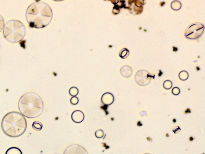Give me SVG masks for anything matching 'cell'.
<instances>
[{"mask_svg": "<svg viewBox=\"0 0 205 154\" xmlns=\"http://www.w3.org/2000/svg\"><path fill=\"white\" fill-rule=\"evenodd\" d=\"M134 3L135 6L138 7H141L145 4V1L144 0H135Z\"/></svg>", "mask_w": 205, "mask_h": 154, "instance_id": "obj_19", "label": "cell"}, {"mask_svg": "<svg viewBox=\"0 0 205 154\" xmlns=\"http://www.w3.org/2000/svg\"><path fill=\"white\" fill-rule=\"evenodd\" d=\"M79 102V100L77 97H72L71 99L70 102L72 105H76L78 104Z\"/></svg>", "mask_w": 205, "mask_h": 154, "instance_id": "obj_24", "label": "cell"}, {"mask_svg": "<svg viewBox=\"0 0 205 154\" xmlns=\"http://www.w3.org/2000/svg\"><path fill=\"white\" fill-rule=\"evenodd\" d=\"M115 100L113 95L110 93H105L102 95L101 97V102L105 106H109L111 105L114 103Z\"/></svg>", "mask_w": 205, "mask_h": 154, "instance_id": "obj_8", "label": "cell"}, {"mask_svg": "<svg viewBox=\"0 0 205 154\" xmlns=\"http://www.w3.org/2000/svg\"><path fill=\"white\" fill-rule=\"evenodd\" d=\"M172 82L169 80L165 81L163 83V87L166 90H170L172 88Z\"/></svg>", "mask_w": 205, "mask_h": 154, "instance_id": "obj_17", "label": "cell"}, {"mask_svg": "<svg viewBox=\"0 0 205 154\" xmlns=\"http://www.w3.org/2000/svg\"><path fill=\"white\" fill-rule=\"evenodd\" d=\"M135 78L137 84L141 86H145L150 84L151 79H154L155 75L151 74L146 70H140L137 72Z\"/></svg>", "mask_w": 205, "mask_h": 154, "instance_id": "obj_6", "label": "cell"}, {"mask_svg": "<svg viewBox=\"0 0 205 154\" xmlns=\"http://www.w3.org/2000/svg\"><path fill=\"white\" fill-rule=\"evenodd\" d=\"M120 6L118 5H115L113 8V13H114L115 15L119 14L120 12Z\"/></svg>", "mask_w": 205, "mask_h": 154, "instance_id": "obj_21", "label": "cell"}, {"mask_svg": "<svg viewBox=\"0 0 205 154\" xmlns=\"http://www.w3.org/2000/svg\"><path fill=\"white\" fill-rule=\"evenodd\" d=\"M69 93L72 97H75L79 94V90L75 87H72L70 89Z\"/></svg>", "mask_w": 205, "mask_h": 154, "instance_id": "obj_16", "label": "cell"}, {"mask_svg": "<svg viewBox=\"0 0 205 154\" xmlns=\"http://www.w3.org/2000/svg\"><path fill=\"white\" fill-rule=\"evenodd\" d=\"M119 1H118V0H117V1H116V0H114V1H111V2L115 5H117V4L119 3Z\"/></svg>", "mask_w": 205, "mask_h": 154, "instance_id": "obj_26", "label": "cell"}, {"mask_svg": "<svg viewBox=\"0 0 205 154\" xmlns=\"http://www.w3.org/2000/svg\"><path fill=\"white\" fill-rule=\"evenodd\" d=\"M52 11L45 2L37 1L29 6L26 12V18L31 27L42 28L49 24L52 20Z\"/></svg>", "mask_w": 205, "mask_h": 154, "instance_id": "obj_1", "label": "cell"}, {"mask_svg": "<svg viewBox=\"0 0 205 154\" xmlns=\"http://www.w3.org/2000/svg\"><path fill=\"white\" fill-rule=\"evenodd\" d=\"M205 30V26L201 23H195L189 26L185 32V36L190 39H196L201 36Z\"/></svg>", "mask_w": 205, "mask_h": 154, "instance_id": "obj_5", "label": "cell"}, {"mask_svg": "<svg viewBox=\"0 0 205 154\" xmlns=\"http://www.w3.org/2000/svg\"><path fill=\"white\" fill-rule=\"evenodd\" d=\"M6 154H22L20 149L17 147H12L6 150Z\"/></svg>", "mask_w": 205, "mask_h": 154, "instance_id": "obj_11", "label": "cell"}, {"mask_svg": "<svg viewBox=\"0 0 205 154\" xmlns=\"http://www.w3.org/2000/svg\"><path fill=\"white\" fill-rule=\"evenodd\" d=\"M63 154H89L86 150L81 145L74 144L68 146Z\"/></svg>", "mask_w": 205, "mask_h": 154, "instance_id": "obj_7", "label": "cell"}, {"mask_svg": "<svg viewBox=\"0 0 205 154\" xmlns=\"http://www.w3.org/2000/svg\"><path fill=\"white\" fill-rule=\"evenodd\" d=\"M25 26L21 21L16 20L9 21L4 25L3 35L7 41L17 43L21 41L26 35Z\"/></svg>", "mask_w": 205, "mask_h": 154, "instance_id": "obj_4", "label": "cell"}, {"mask_svg": "<svg viewBox=\"0 0 205 154\" xmlns=\"http://www.w3.org/2000/svg\"><path fill=\"white\" fill-rule=\"evenodd\" d=\"M180 92H181V91H180V89L177 87H174L172 90V94L174 95H178L180 94Z\"/></svg>", "mask_w": 205, "mask_h": 154, "instance_id": "obj_22", "label": "cell"}, {"mask_svg": "<svg viewBox=\"0 0 205 154\" xmlns=\"http://www.w3.org/2000/svg\"><path fill=\"white\" fill-rule=\"evenodd\" d=\"M121 75L125 78H129L132 74V69L130 67L125 65L122 67L120 70Z\"/></svg>", "mask_w": 205, "mask_h": 154, "instance_id": "obj_10", "label": "cell"}, {"mask_svg": "<svg viewBox=\"0 0 205 154\" xmlns=\"http://www.w3.org/2000/svg\"><path fill=\"white\" fill-rule=\"evenodd\" d=\"M150 154V153H145V154Z\"/></svg>", "mask_w": 205, "mask_h": 154, "instance_id": "obj_27", "label": "cell"}, {"mask_svg": "<svg viewBox=\"0 0 205 154\" xmlns=\"http://www.w3.org/2000/svg\"><path fill=\"white\" fill-rule=\"evenodd\" d=\"M32 127L35 130L40 131L42 129L43 125L41 122L38 121H35L33 122L32 125Z\"/></svg>", "mask_w": 205, "mask_h": 154, "instance_id": "obj_14", "label": "cell"}, {"mask_svg": "<svg viewBox=\"0 0 205 154\" xmlns=\"http://www.w3.org/2000/svg\"><path fill=\"white\" fill-rule=\"evenodd\" d=\"M179 78L181 80H186L189 78V74L186 71H181L179 73Z\"/></svg>", "mask_w": 205, "mask_h": 154, "instance_id": "obj_15", "label": "cell"}, {"mask_svg": "<svg viewBox=\"0 0 205 154\" xmlns=\"http://www.w3.org/2000/svg\"><path fill=\"white\" fill-rule=\"evenodd\" d=\"M2 131L9 137H18L25 132L27 122L25 117L18 112H9L5 115L1 121Z\"/></svg>", "mask_w": 205, "mask_h": 154, "instance_id": "obj_3", "label": "cell"}, {"mask_svg": "<svg viewBox=\"0 0 205 154\" xmlns=\"http://www.w3.org/2000/svg\"><path fill=\"white\" fill-rule=\"evenodd\" d=\"M4 20L1 15H0V32L3 29L4 27Z\"/></svg>", "mask_w": 205, "mask_h": 154, "instance_id": "obj_23", "label": "cell"}, {"mask_svg": "<svg viewBox=\"0 0 205 154\" xmlns=\"http://www.w3.org/2000/svg\"><path fill=\"white\" fill-rule=\"evenodd\" d=\"M18 109L24 117L35 118L39 116L44 110V103L40 96L33 92L23 95L18 101Z\"/></svg>", "mask_w": 205, "mask_h": 154, "instance_id": "obj_2", "label": "cell"}, {"mask_svg": "<svg viewBox=\"0 0 205 154\" xmlns=\"http://www.w3.org/2000/svg\"><path fill=\"white\" fill-rule=\"evenodd\" d=\"M134 11L136 14H140L143 11V7H138L135 5L133 6Z\"/></svg>", "mask_w": 205, "mask_h": 154, "instance_id": "obj_20", "label": "cell"}, {"mask_svg": "<svg viewBox=\"0 0 205 154\" xmlns=\"http://www.w3.org/2000/svg\"><path fill=\"white\" fill-rule=\"evenodd\" d=\"M129 54H130V52H129V50L127 49L126 48L122 49L120 51V54H119L120 57H121L122 59H123L127 58L129 56Z\"/></svg>", "mask_w": 205, "mask_h": 154, "instance_id": "obj_13", "label": "cell"}, {"mask_svg": "<svg viewBox=\"0 0 205 154\" xmlns=\"http://www.w3.org/2000/svg\"><path fill=\"white\" fill-rule=\"evenodd\" d=\"M104 135H105L104 132L102 130H97L95 132V135L97 138H99V139L102 138L104 137Z\"/></svg>", "mask_w": 205, "mask_h": 154, "instance_id": "obj_18", "label": "cell"}, {"mask_svg": "<svg viewBox=\"0 0 205 154\" xmlns=\"http://www.w3.org/2000/svg\"><path fill=\"white\" fill-rule=\"evenodd\" d=\"M181 2L179 1H173L171 3V7L174 11H178L181 8Z\"/></svg>", "mask_w": 205, "mask_h": 154, "instance_id": "obj_12", "label": "cell"}, {"mask_svg": "<svg viewBox=\"0 0 205 154\" xmlns=\"http://www.w3.org/2000/svg\"><path fill=\"white\" fill-rule=\"evenodd\" d=\"M173 130V132H174L175 134H177V133L180 132V131L181 130V128H180L179 126H176V127H174L173 130Z\"/></svg>", "mask_w": 205, "mask_h": 154, "instance_id": "obj_25", "label": "cell"}, {"mask_svg": "<svg viewBox=\"0 0 205 154\" xmlns=\"http://www.w3.org/2000/svg\"><path fill=\"white\" fill-rule=\"evenodd\" d=\"M71 118L72 121L74 122L79 124L84 121L85 115L82 111L77 110L72 112L71 115Z\"/></svg>", "mask_w": 205, "mask_h": 154, "instance_id": "obj_9", "label": "cell"}]
</instances>
